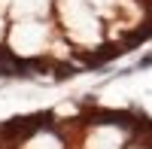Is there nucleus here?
<instances>
[{"mask_svg":"<svg viewBox=\"0 0 152 149\" xmlns=\"http://www.w3.org/2000/svg\"><path fill=\"white\" fill-rule=\"evenodd\" d=\"M137 67H140V70H146V67H152V52H149V55H143L140 61H137Z\"/></svg>","mask_w":152,"mask_h":149,"instance_id":"obj_1","label":"nucleus"}]
</instances>
